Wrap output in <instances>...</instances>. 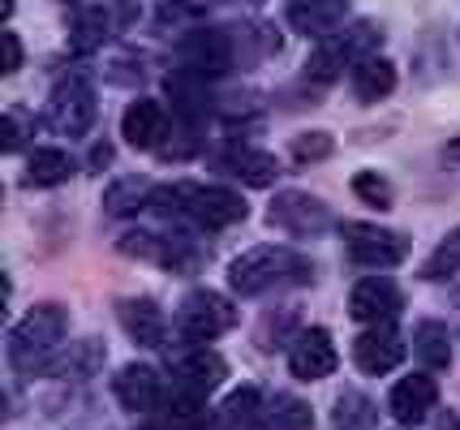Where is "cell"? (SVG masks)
<instances>
[{
    "instance_id": "cell-11",
    "label": "cell",
    "mask_w": 460,
    "mask_h": 430,
    "mask_svg": "<svg viewBox=\"0 0 460 430\" xmlns=\"http://www.w3.org/2000/svg\"><path fill=\"white\" fill-rule=\"evenodd\" d=\"M401 288L392 285V280H383V276H366L353 285L349 293V314H353V323H366V328H375V323H396L401 319Z\"/></svg>"
},
{
    "instance_id": "cell-24",
    "label": "cell",
    "mask_w": 460,
    "mask_h": 430,
    "mask_svg": "<svg viewBox=\"0 0 460 430\" xmlns=\"http://www.w3.org/2000/svg\"><path fill=\"white\" fill-rule=\"evenodd\" d=\"M74 172H78L74 155H65L57 146H40V151H31V160H26V185H40V189L65 185Z\"/></svg>"
},
{
    "instance_id": "cell-10",
    "label": "cell",
    "mask_w": 460,
    "mask_h": 430,
    "mask_svg": "<svg viewBox=\"0 0 460 430\" xmlns=\"http://www.w3.org/2000/svg\"><path fill=\"white\" fill-rule=\"evenodd\" d=\"M168 134H172V117L160 100H134L120 117V138L134 151H168Z\"/></svg>"
},
{
    "instance_id": "cell-27",
    "label": "cell",
    "mask_w": 460,
    "mask_h": 430,
    "mask_svg": "<svg viewBox=\"0 0 460 430\" xmlns=\"http://www.w3.org/2000/svg\"><path fill=\"white\" fill-rule=\"evenodd\" d=\"M151 181L146 177H120L108 194H103V206H108V215H134L142 206H151Z\"/></svg>"
},
{
    "instance_id": "cell-35",
    "label": "cell",
    "mask_w": 460,
    "mask_h": 430,
    "mask_svg": "<svg viewBox=\"0 0 460 430\" xmlns=\"http://www.w3.org/2000/svg\"><path fill=\"white\" fill-rule=\"evenodd\" d=\"M447 160H456V164H460V138H456L452 146H447Z\"/></svg>"
},
{
    "instance_id": "cell-33",
    "label": "cell",
    "mask_w": 460,
    "mask_h": 430,
    "mask_svg": "<svg viewBox=\"0 0 460 430\" xmlns=\"http://www.w3.org/2000/svg\"><path fill=\"white\" fill-rule=\"evenodd\" d=\"M0 134H4V151H18V146H26V125L18 121V117H9V112H4V117H0Z\"/></svg>"
},
{
    "instance_id": "cell-23",
    "label": "cell",
    "mask_w": 460,
    "mask_h": 430,
    "mask_svg": "<svg viewBox=\"0 0 460 430\" xmlns=\"http://www.w3.org/2000/svg\"><path fill=\"white\" fill-rule=\"evenodd\" d=\"M396 91V65L383 57H366L353 65V95L361 103H379Z\"/></svg>"
},
{
    "instance_id": "cell-22",
    "label": "cell",
    "mask_w": 460,
    "mask_h": 430,
    "mask_svg": "<svg viewBox=\"0 0 460 430\" xmlns=\"http://www.w3.org/2000/svg\"><path fill=\"white\" fill-rule=\"evenodd\" d=\"M262 409V396L254 388H237L228 391L220 400V409L207 413V422H202V430H250L254 426V417H259Z\"/></svg>"
},
{
    "instance_id": "cell-12",
    "label": "cell",
    "mask_w": 460,
    "mask_h": 430,
    "mask_svg": "<svg viewBox=\"0 0 460 430\" xmlns=\"http://www.w3.org/2000/svg\"><path fill=\"white\" fill-rule=\"evenodd\" d=\"M112 391H117V400L129 413H160L164 400H168L164 374L155 366H146V362H129V366L112 379Z\"/></svg>"
},
{
    "instance_id": "cell-2",
    "label": "cell",
    "mask_w": 460,
    "mask_h": 430,
    "mask_svg": "<svg viewBox=\"0 0 460 430\" xmlns=\"http://www.w3.org/2000/svg\"><path fill=\"white\" fill-rule=\"evenodd\" d=\"M310 276H314V263L288 246H254L228 263V285L241 297H259L280 285H305Z\"/></svg>"
},
{
    "instance_id": "cell-15",
    "label": "cell",
    "mask_w": 460,
    "mask_h": 430,
    "mask_svg": "<svg viewBox=\"0 0 460 430\" xmlns=\"http://www.w3.org/2000/svg\"><path fill=\"white\" fill-rule=\"evenodd\" d=\"M336 345H332V336L323 328H305L288 345V370H293V379L301 383H314V379H327L332 370H336Z\"/></svg>"
},
{
    "instance_id": "cell-3",
    "label": "cell",
    "mask_w": 460,
    "mask_h": 430,
    "mask_svg": "<svg viewBox=\"0 0 460 430\" xmlns=\"http://www.w3.org/2000/svg\"><path fill=\"white\" fill-rule=\"evenodd\" d=\"M65 328H69V314L65 306L48 302V306H35L18 328L9 331V362L22 374H35V370L48 366V357L60 348L65 340Z\"/></svg>"
},
{
    "instance_id": "cell-5",
    "label": "cell",
    "mask_w": 460,
    "mask_h": 430,
    "mask_svg": "<svg viewBox=\"0 0 460 430\" xmlns=\"http://www.w3.org/2000/svg\"><path fill=\"white\" fill-rule=\"evenodd\" d=\"M177 328L185 340H194V345H207V340H220L224 331L237 328V306L220 297V293H211V288H194L177 310Z\"/></svg>"
},
{
    "instance_id": "cell-7",
    "label": "cell",
    "mask_w": 460,
    "mask_h": 430,
    "mask_svg": "<svg viewBox=\"0 0 460 430\" xmlns=\"http://www.w3.org/2000/svg\"><path fill=\"white\" fill-rule=\"evenodd\" d=\"M237 61V35H228V31H190L177 48V69H190L207 83L224 78Z\"/></svg>"
},
{
    "instance_id": "cell-1",
    "label": "cell",
    "mask_w": 460,
    "mask_h": 430,
    "mask_svg": "<svg viewBox=\"0 0 460 430\" xmlns=\"http://www.w3.org/2000/svg\"><path fill=\"white\" fill-rule=\"evenodd\" d=\"M151 211L168 215V220H190L199 228H228L245 220V198L237 189H224V185H155L151 194Z\"/></svg>"
},
{
    "instance_id": "cell-18",
    "label": "cell",
    "mask_w": 460,
    "mask_h": 430,
    "mask_svg": "<svg viewBox=\"0 0 460 430\" xmlns=\"http://www.w3.org/2000/svg\"><path fill=\"white\" fill-rule=\"evenodd\" d=\"M120 328L129 331V340L142 348H164V336H168V323H164V310L151 302V297H129L117 306Z\"/></svg>"
},
{
    "instance_id": "cell-32",
    "label": "cell",
    "mask_w": 460,
    "mask_h": 430,
    "mask_svg": "<svg viewBox=\"0 0 460 430\" xmlns=\"http://www.w3.org/2000/svg\"><path fill=\"white\" fill-rule=\"evenodd\" d=\"M22 57H26V52H22V39L13 31H4V35H0V69H4V74H18Z\"/></svg>"
},
{
    "instance_id": "cell-4",
    "label": "cell",
    "mask_w": 460,
    "mask_h": 430,
    "mask_svg": "<svg viewBox=\"0 0 460 430\" xmlns=\"http://www.w3.org/2000/svg\"><path fill=\"white\" fill-rule=\"evenodd\" d=\"M379 43V26L375 22H358V26H349L344 35H327L323 39V48L305 61V78L310 83H332L341 69H353L358 61H366L370 57V48Z\"/></svg>"
},
{
    "instance_id": "cell-31",
    "label": "cell",
    "mask_w": 460,
    "mask_h": 430,
    "mask_svg": "<svg viewBox=\"0 0 460 430\" xmlns=\"http://www.w3.org/2000/svg\"><path fill=\"white\" fill-rule=\"evenodd\" d=\"M293 155L297 160H323V155H332V134H301L297 143H293Z\"/></svg>"
},
{
    "instance_id": "cell-30",
    "label": "cell",
    "mask_w": 460,
    "mask_h": 430,
    "mask_svg": "<svg viewBox=\"0 0 460 430\" xmlns=\"http://www.w3.org/2000/svg\"><path fill=\"white\" fill-rule=\"evenodd\" d=\"M353 194H358L366 206H392V185L383 181V172H358L353 177Z\"/></svg>"
},
{
    "instance_id": "cell-9",
    "label": "cell",
    "mask_w": 460,
    "mask_h": 430,
    "mask_svg": "<svg viewBox=\"0 0 460 430\" xmlns=\"http://www.w3.org/2000/svg\"><path fill=\"white\" fill-rule=\"evenodd\" d=\"M267 220H271L276 228H284L288 237H319L323 228L332 224V211H327L323 198L305 194V189H284V194L271 198Z\"/></svg>"
},
{
    "instance_id": "cell-19",
    "label": "cell",
    "mask_w": 460,
    "mask_h": 430,
    "mask_svg": "<svg viewBox=\"0 0 460 430\" xmlns=\"http://www.w3.org/2000/svg\"><path fill=\"white\" fill-rule=\"evenodd\" d=\"M117 35V18H112V9H103V4H82L69 13V48L74 52H95L103 43Z\"/></svg>"
},
{
    "instance_id": "cell-28",
    "label": "cell",
    "mask_w": 460,
    "mask_h": 430,
    "mask_svg": "<svg viewBox=\"0 0 460 430\" xmlns=\"http://www.w3.org/2000/svg\"><path fill=\"white\" fill-rule=\"evenodd\" d=\"M332 430H375V405L361 391H344L332 409Z\"/></svg>"
},
{
    "instance_id": "cell-8",
    "label": "cell",
    "mask_w": 460,
    "mask_h": 430,
    "mask_svg": "<svg viewBox=\"0 0 460 430\" xmlns=\"http://www.w3.org/2000/svg\"><path fill=\"white\" fill-rule=\"evenodd\" d=\"M341 237H344V250H349V259L358 267H401L409 259V241H404L401 233H392V228H379V224H341Z\"/></svg>"
},
{
    "instance_id": "cell-13",
    "label": "cell",
    "mask_w": 460,
    "mask_h": 430,
    "mask_svg": "<svg viewBox=\"0 0 460 430\" xmlns=\"http://www.w3.org/2000/svg\"><path fill=\"white\" fill-rule=\"evenodd\" d=\"M172 379H177V388H185V391L211 396V391L228 379V362L207 345L181 348V353H172Z\"/></svg>"
},
{
    "instance_id": "cell-17",
    "label": "cell",
    "mask_w": 460,
    "mask_h": 430,
    "mask_svg": "<svg viewBox=\"0 0 460 430\" xmlns=\"http://www.w3.org/2000/svg\"><path fill=\"white\" fill-rule=\"evenodd\" d=\"M284 18H288V26H293L297 35L327 39V35L349 18V0H288Z\"/></svg>"
},
{
    "instance_id": "cell-20",
    "label": "cell",
    "mask_w": 460,
    "mask_h": 430,
    "mask_svg": "<svg viewBox=\"0 0 460 430\" xmlns=\"http://www.w3.org/2000/svg\"><path fill=\"white\" fill-rule=\"evenodd\" d=\"M216 168H224V172H233L237 181L254 185V189H262V185L276 181V172H280V164H276V155H267V151H254V146H228L220 160H216Z\"/></svg>"
},
{
    "instance_id": "cell-26",
    "label": "cell",
    "mask_w": 460,
    "mask_h": 430,
    "mask_svg": "<svg viewBox=\"0 0 460 430\" xmlns=\"http://www.w3.org/2000/svg\"><path fill=\"white\" fill-rule=\"evenodd\" d=\"M413 353H418V362L426 370L452 366V336H447V328H443L439 319L418 323V331H413Z\"/></svg>"
},
{
    "instance_id": "cell-21",
    "label": "cell",
    "mask_w": 460,
    "mask_h": 430,
    "mask_svg": "<svg viewBox=\"0 0 460 430\" xmlns=\"http://www.w3.org/2000/svg\"><path fill=\"white\" fill-rule=\"evenodd\" d=\"M120 250L134 254V259H151V263H160V267L194 263V259H190V246H185L181 237H160V233H125V237H120Z\"/></svg>"
},
{
    "instance_id": "cell-36",
    "label": "cell",
    "mask_w": 460,
    "mask_h": 430,
    "mask_svg": "<svg viewBox=\"0 0 460 430\" xmlns=\"http://www.w3.org/2000/svg\"><path fill=\"white\" fill-rule=\"evenodd\" d=\"M151 430H168V426H164V422H160V417H155V426H151Z\"/></svg>"
},
{
    "instance_id": "cell-25",
    "label": "cell",
    "mask_w": 460,
    "mask_h": 430,
    "mask_svg": "<svg viewBox=\"0 0 460 430\" xmlns=\"http://www.w3.org/2000/svg\"><path fill=\"white\" fill-rule=\"evenodd\" d=\"M310 426H314V413H310L305 400H297V396H276L267 409H259V417H254L250 430H310Z\"/></svg>"
},
{
    "instance_id": "cell-14",
    "label": "cell",
    "mask_w": 460,
    "mask_h": 430,
    "mask_svg": "<svg viewBox=\"0 0 460 430\" xmlns=\"http://www.w3.org/2000/svg\"><path fill=\"white\" fill-rule=\"evenodd\" d=\"M353 362L366 374H392L404 362V340L396 323H375V328L361 331L358 345H353Z\"/></svg>"
},
{
    "instance_id": "cell-29",
    "label": "cell",
    "mask_w": 460,
    "mask_h": 430,
    "mask_svg": "<svg viewBox=\"0 0 460 430\" xmlns=\"http://www.w3.org/2000/svg\"><path fill=\"white\" fill-rule=\"evenodd\" d=\"M426 280H452L460 276V228H452L447 237L439 241V250L426 259V271H421Z\"/></svg>"
},
{
    "instance_id": "cell-34",
    "label": "cell",
    "mask_w": 460,
    "mask_h": 430,
    "mask_svg": "<svg viewBox=\"0 0 460 430\" xmlns=\"http://www.w3.org/2000/svg\"><path fill=\"white\" fill-rule=\"evenodd\" d=\"M439 430H460V417H443Z\"/></svg>"
},
{
    "instance_id": "cell-16",
    "label": "cell",
    "mask_w": 460,
    "mask_h": 430,
    "mask_svg": "<svg viewBox=\"0 0 460 430\" xmlns=\"http://www.w3.org/2000/svg\"><path fill=\"white\" fill-rule=\"evenodd\" d=\"M435 400H439V388H435L430 370L404 374L401 383L392 388V396H387V405H392V417H396L401 426H418V422H426V413L435 409Z\"/></svg>"
},
{
    "instance_id": "cell-6",
    "label": "cell",
    "mask_w": 460,
    "mask_h": 430,
    "mask_svg": "<svg viewBox=\"0 0 460 430\" xmlns=\"http://www.w3.org/2000/svg\"><path fill=\"white\" fill-rule=\"evenodd\" d=\"M52 125L69 138H82L91 134L95 125V83L86 69H65L57 78V91H52Z\"/></svg>"
}]
</instances>
